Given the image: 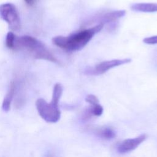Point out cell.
I'll list each match as a JSON object with an SVG mask.
<instances>
[{
  "label": "cell",
  "mask_w": 157,
  "mask_h": 157,
  "mask_svg": "<svg viewBox=\"0 0 157 157\" xmlns=\"http://www.w3.org/2000/svg\"><path fill=\"white\" fill-rule=\"evenodd\" d=\"M104 24L99 23L88 29H82L68 36H58L52 39L53 43L57 47L69 52L82 50L93 38L102 29Z\"/></svg>",
  "instance_id": "1"
},
{
  "label": "cell",
  "mask_w": 157,
  "mask_h": 157,
  "mask_svg": "<svg viewBox=\"0 0 157 157\" xmlns=\"http://www.w3.org/2000/svg\"><path fill=\"white\" fill-rule=\"evenodd\" d=\"M14 50H24L35 59L57 62L55 56L42 42L30 36H16Z\"/></svg>",
  "instance_id": "2"
},
{
  "label": "cell",
  "mask_w": 157,
  "mask_h": 157,
  "mask_svg": "<svg viewBox=\"0 0 157 157\" xmlns=\"http://www.w3.org/2000/svg\"><path fill=\"white\" fill-rule=\"evenodd\" d=\"M63 88L61 84L57 83L54 85L52 99L50 103L44 99L39 98L36 102V106L39 115L48 123H56L60 118L61 112L58 103L62 95Z\"/></svg>",
  "instance_id": "3"
},
{
  "label": "cell",
  "mask_w": 157,
  "mask_h": 157,
  "mask_svg": "<svg viewBox=\"0 0 157 157\" xmlns=\"http://www.w3.org/2000/svg\"><path fill=\"white\" fill-rule=\"evenodd\" d=\"M0 16L9 25L12 31L20 29V18L17 9L12 3H4L0 5Z\"/></svg>",
  "instance_id": "4"
},
{
  "label": "cell",
  "mask_w": 157,
  "mask_h": 157,
  "mask_svg": "<svg viewBox=\"0 0 157 157\" xmlns=\"http://www.w3.org/2000/svg\"><path fill=\"white\" fill-rule=\"evenodd\" d=\"M131 61V59L129 58L116 59L104 61L97 64L91 72L94 74H102L113 67L129 63Z\"/></svg>",
  "instance_id": "5"
},
{
  "label": "cell",
  "mask_w": 157,
  "mask_h": 157,
  "mask_svg": "<svg viewBox=\"0 0 157 157\" xmlns=\"http://www.w3.org/2000/svg\"><path fill=\"white\" fill-rule=\"evenodd\" d=\"M147 138L145 134H142L136 137L127 139L122 141L117 147V150L120 153H126L136 149Z\"/></svg>",
  "instance_id": "6"
},
{
  "label": "cell",
  "mask_w": 157,
  "mask_h": 157,
  "mask_svg": "<svg viewBox=\"0 0 157 157\" xmlns=\"http://www.w3.org/2000/svg\"><path fill=\"white\" fill-rule=\"evenodd\" d=\"M126 14V10H119L107 12L100 17V23L104 24L105 23L112 22L123 17Z\"/></svg>",
  "instance_id": "7"
},
{
  "label": "cell",
  "mask_w": 157,
  "mask_h": 157,
  "mask_svg": "<svg viewBox=\"0 0 157 157\" xmlns=\"http://www.w3.org/2000/svg\"><path fill=\"white\" fill-rule=\"evenodd\" d=\"M131 9L136 12H157L156 3H136L131 6Z\"/></svg>",
  "instance_id": "8"
},
{
  "label": "cell",
  "mask_w": 157,
  "mask_h": 157,
  "mask_svg": "<svg viewBox=\"0 0 157 157\" xmlns=\"http://www.w3.org/2000/svg\"><path fill=\"white\" fill-rule=\"evenodd\" d=\"M16 86L14 82H12L10 85L9 90L4 97V99L2 104V109L4 112H8L10 109V104L13 98L15 92Z\"/></svg>",
  "instance_id": "9"
},
{
  "label": "cell",
  "mask_w": 157,
  "mask_h": 157,
  "mask_svg": "<svg viewBox=\"0 0 157 157\" xmlns=\"http://www.w3.org/2000/svg\"><path fill=\"white\" fill-rule=\"evenodd\" d=\"M96 133L99 137L104 139H113L116 136L114 130L109 127L99 128L96 130Z\"/></svg>",
  "instance_id": "10"
},
{
  "label": "cell",
  "mask_w": 157,
  "mask_h": 157,
  "mask_svg": "<svg viewBox=\"0 0 157 157\" xmlns=\"http://www.w3.org/2000/svg\"><path fill=\"white\" fill-rule=\"evenodd\" d=\"M15 38H16V36L13 32L12 31L8 32L6 38V45L7 48L14 50Z\"/></svg>",
  "instance_id": "11"
},
{
  "label": "cell",
  "mask_w": 157,
  "mask_h": 157,
  "mask_svg": "<svg viewBox=\"0 0 157 157\" xmlns=\"http://www.w3.org/2000/svg\"><path fill=\"white\" fill-rule=\"evenodd\" d=\"M85 101L91 105H94L99 104V99L97 98V96L92 94H88L85 98Z\"/></svg>",
  "instance_id": "12"
},
{
  "label": "cell",
  "mask_w": 157,
  "mask_h": 157,
  "mask_svg": "<svg viewBox=\"0 0 157 157\" xmlns=\"http://www.w3.org/2000/svg\"><path fill=\"white\" fill-rule=\"evenodd\" d=\"M143 42L145 44L154 45L157 44V36H153L148 37H145L143 39Z\"/></svg>",
  "instance_id": "13"
},
{
  "label": "cell",
  "mask_w": 157,
  "mask_h": 157,
  "mask_svg": "<svg viewBox=\"0 0 157 157\" xmlns=\"http://www.w3.org/2000/svg\"><path fill=\"white\" fill-rule=\"evenodd\" d=\"M24 1L26 2V3L27 4L29 5V6L33 5L35 2V1H36V0H24Z\"/></svg>",
  "instance_id": "14"
}]
</instances>
